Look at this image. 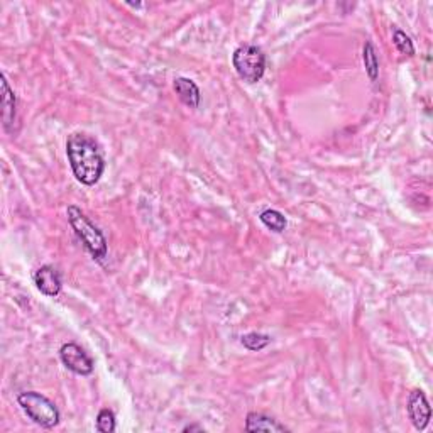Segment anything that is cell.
I'll return each mask as SVG.
<instances>
[{
  "label": "cell",
  "mask_w": 433,
  "mask_h": 433,
  "mask_svg": "<svg viewBox=\"0 0 433 433\" xmlns=\"http://www.w3.org/2000/svg\"><path fill=\"white\" fill-rule=\"evenodd\" d=\"M66 156L80 183L94 187L100 182L105 171V158L94 137L80 132L71 134L66 141Z\"/></svg>",
  "instance_id": "cell-1"
},
{
  "label": "cell",
  "mask_w": 433,
  "mask_h": 433,
  "mask_svg": "<svg viewBox=\"0 0 433 433\" xmlns=\"http://www.w3.org/2000/svg\"><path fill=\"white\" fill-rule=\"evenodd\" d=\"M66 217H68L71 229L75 230L77 237L82 241L83 247L90 252L92 258L96 261H103L107 258L108 254L107 239H105L102 230H100L99 227H96L94 222H92L90 218L77 207V205H70L68 210H66Z\"/></svg>",
  "instance_id": "cell-2"
},
{
  "label": "cell",
  "mask_w": 433,
  "mask_h": 433,
  "mask_svg": "<svg viewBox=\"0 0 433 433\" xmlns=\"http://www.w3.org/2000/svg\"><path fill=\"white\" fill-rule=\"evenodd\" d=\"M18 403L24 413L41 428H54L60 423V410L44 394L36 393V391H24L18 396Z\"/></svg>",
  "instance_id": "cell-3"
},
{
  "label": "cell",
  "mask_w": 433,
  "mask_h": 433,
  "mask_svg": "<svg viewBox=\"0 0 433 433\" xmlns=\"http://www.w3.org/2000/svg\"><path fill=\"white\" fill-rule=\"evenodd\" d=\"M232 65L239 78L246 83H258L266 71V54L256 44H241L232 54Z\"/></svg>",
  "instance_id": "cell-4"
},
{
  "label": "cell",
  "mask_w": 433,
  "mask_h": 433,
  "mask_svg": "<svg viewBox=\"0 0 433 433\" xmlns=\"http://www.w3.org/2000/svg\"><path fill=\"white\" fill-rule=\"evenodd\" d=\"M60 359L68 371L78 374V376H90L95 369L92 357L75 342L63 344L60 349Z\"/></svg>",
  "instance_id": "cell-5"
},
{
  "label": "cell",
  "mask_w": 433,
  "mask_h": 433,
  "mask_svg": "<svg viewBox=\"0 0 433 433\" xmlns=\"http://www.w3.org/2000/svg\"><path fill=\"white\" fill-rule=\"evenodd\" d=\"M408 415L416 430H425L432 420V408L422 389H413L408 396Z\"/></svg>",
  "instance_id": "cell-6"
},
{
  "label": "cell",
  "mask_w": 433,
  "mask_h": 433,
  "mask_svg": "<svg viewBox=\"0 0 433 433\" xmlns=\"http://www.w3.org/2000/svg\"><path fill=\"white\" fill-rule=\"evenodd\" d=\"M34 284L41 293L49 298H56L61 293L63 288V280L60 271L56 268L49 266H41L34 272Z\"/></svg>",
  "instance_id": "cell-7"
},
{
  "label": "cell",
  "mask_w": 433,
  "mask_h": 433,
  "mask_svg": "<svg viewBox=\"0 0 433 433\" xmlns=\"http://www.w3.org/2000/svg\"><path fill=\"white\" fill-rule=\"evenodd\" d=\"M173 88H175L176 95H178V99L182 100V102L187 105V107L199 108L200 100H201V94H200L199 85H196L193 80L184 78V77L175 78Z\"/></svg>",
  "instance_id": "cell-8"
},
{
  "label": "cell",
  "mask_w": 433,
  "mask_h": 433,
  "mask_svg": "<svg viewBox=\"0 0 433 433\" xmlns=\"http://www.w3.org/2000/svg\"><path fill=\"white\" fill-rule=\"evenodd\" d=\"M15 107H18V99H15V94L9 87L6 75H2V120L4 129L7 132H11L12 125L15 122Z\"/></svg>",
  "instance_id": "cell-9"
},
{
  "label": "cell",
  "mask_w": 433,
  "mask_h": 433,
  "mask_svg": "<svg viewBox=\"0 0 433 433\" xmlns=\"http://www.w3.org/2000/svg\"><path fill=\"white\" fill-rule=\"evenodd\" d=\"M246 430L247 432H289L284 425H281L277 420L263 413H252L247 415L246 418Z\"/></svg>",
  "instance_id": "cell-10"
},
{
  "label": "cell",
  "mask_w": 433,
  "mask_h": 433,
  "mask_svg": "<svg viewBox=\"0 0 433 433\" xmlns=\"http://www.w3.org/2000/svg\"><path fill=\"white\" fill-rule=\"evenodd\" d=\"M363 60H364V66H365V71H368L369 80H371V82H376V80L379 78V58H377L376 48H374V44L371 43V41H368V43L364 44Z\"/></svg>",
  "instance_id": "cell-11"
},
{
  "label": "cell",
  "mask_w": 433,
  "mask_h": 433,
  "mask_svg": "<svg viewBox=\"0 0 433 433\" xmlns=\"http://www.w3.org/2000/svg\"><path fill=\"white\" fill-rule=\"evenodd\" d=\"M259 220L263 222L269 230H272V232H276V234L284 232L286 225H288V222H286V217L283 215V213L277 212V210H272V208L263 210V212L259 213Z\"/></svg>",
  "instance_id": "cell-12"
},
{
  "label": "cell",
  "mask_w": 433,
  "mask_h": 433,
  "mask_svg": "<svg viewBox=\"0 0 433 433\" xmlns=\"http://www.w3.org/2000/svg\"><path fill=\"white\" fill-rule=\"evenodd\" d=\"M241 344L247 349V351L258 352L266 349L269 344H271V337L266 334H259V332H251V334L242 335Z\"/></svg>",
  "instance_id": "cell-13"
},
{
  "label": "cell",
  "mask_w": 433,
  "mask_h": 433,
  "mask_svg": "<svg viewBox=\"0 0 433 433\" xmlns=\"http://www.w3.org/2000/svg\"><path fill=\"white\" fill-rule=\"evenodd\" d=\"M393 43L396 46V49L405 56H413L415 54V46L413 41L410 39V36H406V32H403L401 29H394L393 31Z\"/></svg>",
  "instance_id": "cell-14"
},
{
  "label": "cell",
  "mask_w": 433,
  "mask_h": 433,
  "mask_svg": "<svg viewBox=\"0 0 433 433\" xmlns=\"http://www.w3.org/2000/svg\"><path fill=\"white\" fill-rule=\"evenodd\" d=\"M96 430L102 433L115 432V415H113V411L107 410V408L100 410L99 416H96Z\"/></svg>",
  "instance_id": "cell-15"
},
{
  "label": "cell",
  "mask_w": 433,
  "mask_h": 433,
  "mask_svg": "<svg viewBox=\"0 0 433 433\" xmlns=\"http://www.w3.org/2000/svg\"><path fill=\"white\" fill-rule=\"evenodd\" d=\"M183 432H205V430L199 427V425H188V427L183 428Z\"/></svg>",
  "instance_id": "cell-16"
}]
</instances>
